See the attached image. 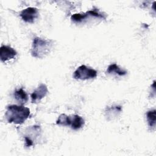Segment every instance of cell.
Instances as JSON below:
<instances>
[{
	"instance_id": "obj_4",
	"label": "cell",
	"mask_w": 156,
	"mask_h": 156,
	"mask_svg": "<svg viewBox=\"0 0 156 156\" xmlns=\"http://www.w3.org/2000/svg\"><path fill=\"white\" fill-rule=\"evenodd\" d=\"M97 74L98 73L95 69L82 65L74 72L73 77L77 80H87L95 78Z\"/></svg>"
},
{
	"instance_id": "obj_12",
	"label": "cell",
	"mask_w": 156,
	"mask_h": 156,
	"mask_svg": "<svg viewBox=\"0 0 156 156\" xmlns=\"http://www.w3.org/2000/svg\"><path fill=\"white\" fill-rule=\"evenodd\" d=\"M122 110V108L119 105H116V106H112L111 107H108L106 108V113L107 117H114L116 115H118L119 113H121Z\"/></svg>"
},
{
	"instance_id": "obj_5",
	"label": "cell",
	"mask_w": 156,
	"mask_h": 156,
	"mask_svg": "<svg viewBox=\"0 0 156 156\" xmlns=\"http://www.w3.org/2000/svg\"><path fill=\"white\" fill-rule=\"evenodd\" d=\"M20 16L24 21L34 23L38 18L39 12L38 9L35 7H27L20 12Z\"/></svg>"
},
{
	"instance_id": "obj_14",
	"label": "cell",
	"mask_w": 156,
	"mask_h": 156,
	"mask_svg": "<svg viewBox=\"0 0 156 156\" xmlns=\"http://www.w3.org/2000/svg\"><path fill=\"white\" fill-rule=\"evenodd\" d=\"M24 140H25V145H26V146L30 147L34 144L33 140L30 138L28 137L27 136H24Z\"/></svg>"
},
{
	"instance_id": "obj_9",
	"label": "cell",
	"mask_w": 156,
	"mask_h": 156,
	"mask_svg": "<svg viewBox=\"0 0 156 156\" xmlns=\"http://www.w3.org/2000/svg\"><path fill=\"white\" fill-rule=\"evenodd\" d=\"M107 74H117L119 76H125L127 72L124 70L121 69L118 65H117L116 63H113L110 65L106 71Z\"/></svg>"
},
{
	"instance_id": "obj_6",
	"label": "cell",
	"mask_w": 156,
	"mask_h": 156,
	"mask_svg": "<svg viewBox=\"0 0 156 156\" xmlns=\"http://www.w3.org/2000/svg\"><path fill=\"white\" fill-rule=\"evenodd\" d=\"M16 51L9 46L2 45L0 48V58L1 62H5L15 58L16 55Z\"/></svg>"
},
{
	"instance_id": "obj_2",
	"label": "cell",
	"mask_w": 156,
	"mask_h": 156,
	"mask_svg": "<svg viewBox=\"0 0 156 156\" xmlns=\"http://www.w3.org/2000/svg\"><path fill=\"white\" fill-rule=\"evenodd\" d=\"M52 46L53 41L51 40L35 37L32 42L31 54L35 58H42L50 52Z\"/></svg>"
},
{
	"instance_id": "obj_10",
	"label": "cell",
	"mask_w": 156,
	"mask_h": 156,
	"mask_svg": "<svg viewBox=\"0 0 156 156\" xmlns=\"http://www.w3.org/2000/svg\"><path fill=\"white\" fill-rule=\"evenodd\" d=\"M14 97L15 99L21 104H24L28 101L27 94L22 88L15 90L14 92Z\"/></svg>"
},
{
	"instance_id": "obj_11",
	"label": "cell",
	"mask_w": 156,
	"mask_h": 156,
	"mask_svg": "<svg viewBox=\"0 0 156 156\" xmlns=\"http://www.w3.org/2000/svg\"><path fill=\"white\" fill-rule=\"evenodd\" d=\"M146 118L149 128L151 130L155 129L156 124V110L154 109L147 111L146 113Z\"/></svg>"
},
{
	"instance_id": "obj_1",
	"label": "cell",
	"mask_w": 156,
	"mask_h": 156,
	"mask_svg": "<svg viewBox=\"0 0 156 156\" xmlns=\"http://www.w3.org/2000/svg\"><path fill=\"white\" fill-rule=\"evenodd\" d=\"M30 110L23 105H11L7 107L5 116L9 123L23 124L30 116Z\"/></svg>"
},
{
	"instance_id": "obj_7",
	"label": "cell",
	"mask_w": 156,
	"mask_h": 156,
	"mask_svg": "<svg viewBox=\"0 0 156 156\" xmlns=\"http://www.w3.org/2000/svg\"><path fill=\"white\" fill-rule=\"evenodd\" d=\"M48 92V90L47 86L43 83L40 84L30 95L32 103H37L40 101L46 96Z\"/></svg>"
},
{
	"instance_id": "obj_8",
	"label": "cell",
	"mask_w": 156,
	"mask_h": 156,
	"mask_svg": "<svg viewBox=\"0 0 156 156\" xmlns=\"http://www.w3.org/2000/svg\"><path fill=\"white\" fill-rule=\"evenodd\" d=\"M85 124L84 119L77 115H72L71 117L70 126L73 130H79L81 129Z\"/></svg>"
},
{
	"instance_id": "obj_3",
	"label": "cell",
	"mask_w": 156,
	"mask_h": 156,
	"mask_svg": "<svg viewBox=\"0 0 156 156\" xmlns=\"http://www.w3.org/2000/svg\"><path fill=\"white\" fill-rule=\"evenodd\" d=\"M88 17H94L100 19H106V15L101 13L98 9H93L83 13H75L71 16V20L76 23H80Z\"/></svg>"
},
{
	"instance_id": "obj_13",
	"label": "cell",
	"mask_w": 156,
	"mask_h": 156,
	"mask_svg": "<svg viewBox=\"0 0 156 156\" xmlns=\"http://www.w3.org/2000/svg\"><path fill=\"white\" fill-rule=\"evenodd\" d=\"M56 124L57 125L63 126H70L71 117L65 114H62L58 116L56 121Z\"/></svg>"
}]
</instances>
